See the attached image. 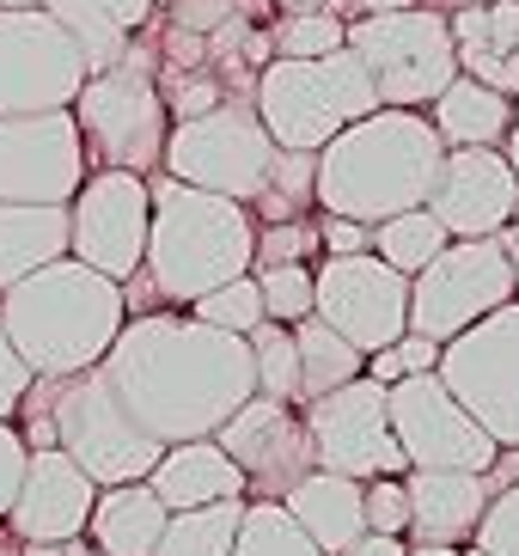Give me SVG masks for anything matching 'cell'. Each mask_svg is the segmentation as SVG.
<instances>
[{
  "mask_svg": "<svg viewBox=\"0 0 519 556\" xmlns=\"http://www.w3.org/2000/svg\"><path fill=\"white\" fill-rule=\"evenodd\" d=\"M409 490V544H471L483 507L495 495L489 471H404Z\"/></svg>",
  "mask_w": 519,
  "mask_h": 556,
  "instance_id": "obj_21",
  "label": "cell"
},
{
  "mask_svg": "<svg viewBox=\"0 0 519 556\" xmlns=\"http://www.w3.org/2000/svg\"><path fill=\"white\" fill-rule=\"evenodd\" d=\"M281 13H318V7H337V0H276Z\"/></svg>",
  "mask_w": 519,
  "mask_h": 556,
  "instance_id": "obj_53",
  "label": "cell"
},
{
  "mask_svg": "<svg viewBox=\"0 0 519 556\" xmlns=\"http://www.w3.org/2000/svg\"><path fill=\"white\" fill-rule=\"evenodd\" d=\"M409 539H391V532H360L355 544H342L337 556H404Z\"/></svg>",
  "mask_w": 519,
  "mask_h": 556,
  "instance_id": "obj_46",
  "label": "cell"
},
{
  "mask_svg": "<svg viewBox=\"0 0 519 556\" xmlns=\"http://www.w3.org/2000/svg\"><path fill=\"white\" fill-rule=\"evenodd\" d=\"M86 172L92 160L74 104L0 116V202H74Z\"/></svg>",
  "mask_w": 519,
  "mask_h": 556,
  "instance_id": "obj_17",
  "label": "cell"
},
{
  "mask_svg": "<svg viewBox=\"0 0 519 556\" xmlns=\"http://www.w3.org/2000/svg\"><path fill=\"white\" fill-rule=\"evenodd\" d=\"M428 123L446 148H502L514 129V99L471 74H453L446 92H434V104H428Z\"/></svg>",
  "mask_w": 519,
  "mask_h": 556,
  "instance_id": "obj_27",
  "label": "cell"
},
{
  "mask_svg": "<svg viewBox=\"0 0 519 556\" xmlns=\"http://www.w3.org/2000/svg\"><path fill=\"white\" fill-rule=\"evenodd\" d=\"M80 43L43 7H0V116L13 111H62L86 86Z\"/></svg>",
  "mask_w": 519,
  "mask_h": 556,
  "instance_id": "obj_14",
  "label": "cell"
},
{
  "mask_svg": "<svg viewBox=\"0 0 519 556\" xmlns=\"http://www.w3.org/2000/svg\"><path fill=\"white\" fill-rule=\"evenodd\" d=\"M391 7H416V0H337L342 18H360V13H391Z\"/></svg>",
  "mask_w": 519,
  "mask_h": 556,
  "instance_id": "obj_48",
  "label": "cell"
},
{
  "mask_svg": "<svg viewBox=\"0 0 519 556\" xmlns=\"http://www.w3.org/2000/svg\"><path fill=\"white\" fill-rule=\"evenodd\" d=\"M214 441L227 446L232 465L244 471V495H269V502H281V495L318 465V458H312L306 416H293V404L263 397V392L244 397L227 422L214 428Z\"/></svg>",
  "mask_w": 519,
  "mask_h": 556,
  "instance_id": "obj_18",
  "label": "cell"
},
{
  "mask_svg": "<svg viewBox=\"0 0 519 556\" xmlns=\"http://www.w3.org/2000/svg\"><path fill=\"white\" fill-rule=\"evenodd\" d=\"M446 25H453L458 74H471V80L519 99V0L458 7V13H446Z\"/></svg>",
  "mask_w": 519,
  "mask_h": 556,
  "instance_id": "obj_22",
  "label": "cell"
},
{
  "mask_svg": "<svg viewBox=\"0 0 519 556\" xmlns=\"http://www.w3.org/2000/svg\"><path fill=\"white\" fill-rule=\"evenodd\" d=\"M306 251H318V227L312 220H269V227H257V257H251V269H263V263H306Z\"/></svg>",
  "mask_w": 519,
  "mask_h": 556,
  "instance_id": "obj_39",
  "label": "cell"
},
{
  "mask_svg": "<svg viewBox=\"0 0 519 556\" xmlns=\"http://www.w3.org/2000/svg\"><path fill=\"white\" fill-rule=\"evenodd\" d=\"M397 361H404V374H434L440 367V337H422V330H404L397 337Z\"/></svg>",
  "mask_w": 519,
  "mask_h": 556,
  "instance_id": "obj_45",
  "label": "cell"
},
{
  "mask_svg": "<svg viewBox=\"0 0 519 556\" xmlns=\"http://www.w3.org/2000/svg\"><path fill=\"white\" fill-rule=\"evenodd\" d=\"M519 294V276L507 263L502 239H446L434 257L409 276V330L422 337H458L465 325H477L483 312L507 306Z\"/></svg>",
  "mask_w": 519,
  "mask_h": 556,
  "instance_id": "obj_10",
  "label": "cell"
},
{
  "mask_svg": "<svg viewBox=\"0 0 519 556\" xmlns=\"http://www.w3.org/2000/svg\"><path fill=\"white\" fill-rule=\"evenodd\" d=\"M232 13H239V0H165V25L195 31V37H214Z\"/></svg>",
  "mask_w": 519,
  "mask_h": 556,
  "instance_id": "obj_41",
  "label": "cell"
},
{
  "mask_svg": "<svg viewBox=\"0 0 519 556\" xmlns=\"http://www.w3.org/2000/svg\"><path fill=\"white\" fill-rule=\"evenodd\" d=\"M434 374L495 434V446H519V294L446 337Z\"/></svg>",
  "mask_w": 519,
  "mask_h": 556,
  "instance_id": "obj_11",
  "label": "cell"
},
{
  "mask_svg": "<svg viewBox=\"0 0 519 556\" xmlns=\"http://www.w3.org/2000/svg\"><path fill=\"white\" fill-rule=\"evenodd\" d=\"M453 232L434 220V208H404V214H385V220H374V251L391 263V269H404V276H416L428 257H434L440 245H446Z\"/></svg>",
  "mask_w": 519,
  "mask_h": 556,
  "instance_id": "obj_32",
  "label": "cell"
},
{
  "mask_svg": "<svg viewBox=\"0 0 519 556\" xmlns=\"http://www.w3.org/2000/svg\"><path fill=\"white\" fill-rule=\"evenodd\" d=\"M147 220H153V190L141 172L92 165L67 202V257L129 281L147 257Z\"/></svg>",
  "mask_w": 519,
  "mask_h": 556,
  "instance_id": "obj_13",
  "label": "cell"
},
{
  "mask_svg": "<svg viewBox=\"0 0 519 556\" xmlns=\"http://www.w3.org/2000/svg\"><path fill=\"white\" fill-rule=\"evenodd\" d=\"M391 434L416 471H489L495 465V434L453 397L440 374H404L385 386Z\"/></svg>",
  "mask_w": 519,
  "mask_h": 556,
  "instance_id": "obj_12",
  "label": "cell"
},
{
  "mask_svg": "<svg viewBox=\"0 0 519 556\" xmlns=\"http://www.w3.org/2000/svg\"><path fill=\"white\" fill-rule=\"evenodd\" d=\"M147 483H153V495H160L172 514H178V507H208V502L244 495V471L232 465V453L214 441V434H195V441L165 446L160 465L147 471Z\"/></svg>",
  "mask_w": 519,
  "mask_h": 556,
  "instance_id": "obj_23",
  "label": "cell"
},
{
  "mask_svg": "<svg viewBox=\"0 0 519 556\" xmlns=\"http://www.w3.org/2000/svg\"><path fill=\"white\" fill-rule=\"evenodd\" d=\"M404 556H489L483 544H409Z\"/></svg>",
  "mask_w": 519,
  "mask_h": 556,
  "instance_id": "obj_49",
  "label": "cell"
},
{
  "mask_svg": "<svg viewBox=\"0 0 519 556\" xmlns=\"http://www.w3.org/2000/svg\"><path fill=\"white\" fill-rule=\"evenodd\" d=\"M0 556H18V539L7 532V526H0Z\"/></svg>",
  "mask_w": 519,
  "mask_h": 556,
  "instance_id": "obj_55",
  "label": "cell"
},
{
  "mask_svg": "<svg viewBox=\"0 0 519 556\" xmlns=\"http://www.w3.org/2000/svg\"><path fill=\"white\" fill-rule=\"evenodd\" d=\"M232 556H325V551L312 544V532L293 520L281 502H269V495H244Z\"/></svg>",
  "mask_w": 519,
  "mask_h": 556,
  "instance_id": "obj_31",
  "label": "cell"
},
{
  "mask_svg": "<svg viewBox=\"0 0 519 556\" xmlns=\"http://www.w3.org/2000/svg\"><path fill=\"white\" fill-rule=\"evenodd\" d=\"M147 190H153V220H147L141 269L153 276V288L165 300L190 306L195 294H208V288L251 269V257H257L251 202L195 190V184L172 178V172H153Z\"/></svg>",
  "mask_w": 519,
  "mask_h": 556,
  "instance_id": "obj_4",
  "label": "cell"
},
{
  "mask_svg": "<svg viewBox=\"0 0 519 556\" xmlns=\"http://www.w3.org/2000/svg\"><path fill=\"white\" fill-rule=\"evenodd\" d=\"M502 153H507V165H514V172H519V99H514V129H507Z\"/></svg>",
  "mask_w": 519,
  "mask_h": 556,
  "instance_id": "obj_52",
  "label": "cell"
},
{
  "mask_svg": "<svg viewBox=\"0 0 519 556\" xmlns=\"http://www.w3.org/2000/svg\"><path fill=\"white\" fill-rule=\"evenodd\" d=\"M190 312L202 318V325L214 330H232V337H251V330L263 325V294H257V276L244 269V276L220 281V288H208V294H195Z\"/></svg>",
  "mask_w": 519,
  "mask_h": 556,
  "instance_id": "obj_35",
  "label": "cell"
},
{
  "mask_svg": "<svg viewBox=\"0 0 519 556\" xmlns=\"http://www.w3.org/2000/svg\"><path fill=\"white\" fill-rule=\"evenodd\" d=\"M67 257V202H0V288Z\"/></svg>",
  "mask_w": 519,
  "mask_h": 556,
  "instance_id": "obj_28",
  "label": "cell"
},
{
  "mask_svg": "<svg viewBox=\"0 0 519 556\" xmlns=\"http://www.w3.org/2000/svg\"><path fill=\"white\" fill-rule=\"evenodd\" d=\"M251 361H257V392L281 397V404H300V349H293V325L263 318L251 330Z\"/></svg>",
  "mask_w": 519,
  "mask_h": 556,
  "instance_id": "obj_33",
  "label": "cell"
},
{
  "mask_svg": "<svg viewBox=\"0 0 519 556\" xmlns=\"http://www.w3.org/2000/svg\"><path fill=\"white\" fill-rule=\"evenodd\" d=\"M440 13H458V7H483V0H434Z\"/></svg>",
  "mask_w": 519,
  "mask_h": 556,
  "instance_id": "obj_56",
  "label": "cell"
},
{
  "mask_svg": "<svg viewBox=\"0 0 519 556\" xmlns=\"http://www.w3.org/2000/svg\"><path fill=\"white\" fill-rule=\"evenodd\" d=\"M495 239H502V251H507V263H514V276H519V220H507L502 232H495Z\"/></svg>",
  "mask_w": 519,
  "mask_h": 556,
  "instance_id": "obj_50",
  "label": "cell"
},
{
  "mask_svg": "<svg viewBox=\"0 0 519 556\" xmlns=\"http://www.w3.org/2000/svg\"><path fill=\"white\" fill-rule=\"evenodd\" d=\"M293 520L312 532V544L325 556H337L342 544H355L367 532V490H360V477H342V471H325V465H312L288 495H281Z\"/></svg>",
  "mask_w": 519,
  "mask_h": 556,
  "instance_id": "obj_24",
  "label": "cell"
},
{
  "mask_svg": "<svg viewBox=\"0 0 519 556\" xmlns=\"http://www.w3.org/2000/svg\"><path fill=\"white\" fill-rule=\"evenodd\" d=\"M440 153L446 141L434 135L422 111L404 104H379V111L355 116L349 129H337L318 148V184L312 197L325 214H349V220H385V214L422 208L434 190Z\"/></svg>",
  "mask_w": 519,
  "mask_h": 556,
  "instance_id": "obj_2",
  "label": "cell"
},
{
  "mask_svg": "<svg viewBox=\"0 0 519 556\" xmlns=\"http://www.w3.org/2000/svg\"><path fill=\"white\" fill-rule=\"evenodd\" d=\"M293 349H300V404H312V397L349 386L355 374H367V355H360L342 330H330L318 312H306V318L293 325Z\"/></svg>",
  "mask_w": 519,
  "mask_h": 556,
  "instance_id": "obj_29",
  "label": "cell"
},
{
  "mask_svg": "<svg viewBox=\"0 0 519 556\" xmlns=\"http://www.w3.org/2000/svg\"><path fill=\"white\" fill-rule=\"evenodd\" d=\"M160 0H43V13L80 43L86 67H111L153 25Z\"/></svg>",
  "mask_w": 519,
  "mask_h": 556,
  "instance_id": "obj_26",
  "label": "cell"
},
{
  "mask_svg": "<svg viewBox=\"0 0 519 556\" xmlns=\"http://www.w3.org/2000/svg\"><path fill=\"white\" fill-rule=\"evenodd\" d=\"M104 379L160 446L214 434L257 392L251 337L202 325L195 312H135L104 349Z\"/></svg>",
  "mask_w": 519,
  "mask_h": 556,
  "instance_id": "obj_1",
  "label": "cell"
},
{
  "mask_svg": "<svg viewBox=\"0 0 519 556\" xmlns=\"http://www.w3.org/2000/svg\"><path fill=\"white\" fill-rule=\"evenodd\" d=\"M306 434H312V458L325 471H342V477H404L409 458L391 434V409H385V386L367 374H355L349 386L337 392L312 397L306 409Z\"/></svg>",
  "mask_w": 519,
  "mask_h": 556,
  "instance_id": "obj_15",
  "label": "cell"
},
{
  "mask_svg": "<svg viewBox=\"0 0 519 556\" xmlns=\"http://www.w3.org/2000/svg\"><path fill=\"white\" fill-rule=\"evenodd\" d=\"M74 123H80L92 165L153 178L165 160V135H172V111L160 92V50L135 37L111 67H92L74 92Z\"/></svg>",
  "mask_w": 519,
  "mask_h": 556,
  "instance_id": "obj_5",
  "label": "cell"
},
{
  "mask_svg": "<svg viewBox=\"0 0 519 556\" xmlns=\"http://www.w3.org/2000/svg\"><path fill=\"white\" fill-rule=\"evenodd\" d=\"M31 367H25V355L13 349V337L0 330V422H13L18 404H25V392H31Z\"/></svg>",
  "mask_w": 519,
  "mask_h": 556,
  "instance_id": "obj_42",
  "label": "cell"
},
{
  "mask_svg": "<svg viewBox=\"0 0 519 556\" xmlns=\"http://www.w3.org/2000/svg\"><path fill=\"white\" fill-rule=\"evenodd\" d=\"M312 184H318V153L281 148L276 165H269V184H263V197L251 202V208H263V220H293L306 202H318Z\"/></svg>",
  "mask_w": 519,
  "mask_h": 556,
  "instance_id": "obj_34",
  "label": "cell"
},
{
  "mask_svg": "<svg viewBox=\"0 0 519 556\" xmlns=\"http://www.w3.org/2000/svg\"><path fill=\"white\" fill-rule=\"evenodd\" d=\"M276 135L263 129V116L251 99H227L202 116H178L172 135H165V160L160 172L195 184V190H214V197L232 202H257L263 184H269V165H276Z\"/></svg>",
  "mask_w": 519,
  "mask_h": 556,
  "instance_id": "obj_8",
  "label": "cell"
},
{
  "mask_svg": "<svg viewBox=\"0 0 519 556\" xmlns=\"http://www.w3.org/2000/svg\"><path fill=\"white\" fill-rule=\"evenodd\" d=\"M172 520V507L153 495V483H104L92 502V520H86V544L104 556H153L160 551V532Z\"/></svg>",
  "mask_w": 519,
  "mask_h": 556,
  "instance_id": "obj_25",
  "label": "cell"
},
{
  "mask_svg": "<svg viewBox=\"0 0 519 556\" xmlns=\"http://www.w3.org/2000/svg\"><path fill=\"white\" fill-rule=\"evenodd\" d=\"M123 318H129L123 281L80 257H55L18 276L13 288H0V330L13 337V349L37 379H67L98 367Z\"/></svg>",
  "mask_w": 519,
  "mask_h": 556,
  "instance_id": "obj_3",
  "label": "cell"
},
{
  "mask_svg": "<svg viewBox=\"0 0 519 556\" xmlns=\"http://www.w3.org/2000/svg\"><path fill=\"white\" fill-rule=\"evenodd\" d=\"M25 458H31V446L18 434V422H0V526H7V507H13V495H18Z\"/></svg>",
  "mask_w": 519,
  "mask_h": 556,
  "instance_id": "obj_43",
  "label": "cell"
},
{
  "mask_svg": "<svg viewBox=\"0 0 519 556\" xmlns=\"http://www.w3.org/2000/svg\"><path fill=\"white\" fill-rule=\"evenodd\" d=\"M49 416H55V446L92 477L98 490H104V483H141L165 453L129 409H123V397L111 392L104 367H86V374L55 379Z\"/></svg>",
  "mask_w": 519,
  "mask_h": 556,
  "instance_id": "obj_9",
  "label": "cell"
},
{
  "mask_svg": "<svg viewBox=\"0 0 519 556\" xmlns=\"http://www.w3.org/2000/svg\"><path fill=\"white\" fill-rule=\"evenodd\" d=\"M276 55H330L349 43V18L337 7H318V13H281L276 31Z\"/></svg>",
  "mask_w": 519,
  "mask_h": 556,
  "instance_id": "obj_37",
  "label": "cell"
},
{
  "mask_svg": "<svg viewBox=\"0 0 519 556\" xmlns=\"http://www.w3.org/2000/svg\"><path fill=\"white\" fill-rule=\"evenodd\" d=\"M67 556H104V551H92L86 539H67Z\"/></svg>",
  "mask_w": 519,
  "mask_h": 556,
  "instance_id": "obj_54",
  "label": "cell"
},
{
  "mask_svg": "<svg viewBox=\"0 0 519 556\" xmlns=\"http://www.w3.org/2000/svg\"><path fill=\"white\" fill-rule=\"evenodd\" d=\"M489 556H519V483H502V490L489 495L483 507V526H477V539Z\"/></svg>",
  "mask_w": 519,
  "mask_h": 556,
  "instance_id": "obj_38",
  "label": "cell"
},
{
  "mask_svg": "<svg viewBox=\"0 0 519 556\" xmlns=\"http://www.w3.org/2000/svg\"><path fill=\"white\" fill-rule=\"evenodd\" d=\"M251 276H257V294H263V318L300 325V318L312 312L318 276H312L306 263H263V269H251Z\"/></svg>",
  "mask_w": 519,
  "mask_h": 556,
  "instance_id": "obj_36",
  "label": "cell"
},
{
  "mask_svg": "<svg viewBox=\"0 0 519 556\" xmlns=\"http://www.w3.org/2000/svg\"><path fill=\"white\" fill-rule=\"evenodd\" d=\"M318 245H325L330 257L374 251V227H367V220H349V214H325V220H318Z\"/></svg>",
  "mask_w": 519,
  "mask_h": 556,
  "instance_id": "obj_44",
  "label": "cell"
},
{
  "mask_svg": "<svg viewBox=\"0 0 519 556\" xmlns=\"http://www.w3.org/2000/svg\"><path fill=\"white\" fill-rule=\"evenodd\" d=\"M428 208L453 239H489L507 220H519V172L502 148H446Z\"/></svg>",
  "mask_w": 519,
  "mask_h": 556,
  "instance_id": "obj_19",
  "label": "cell"
},
{
  "mask_svg": "<svg viewBox=\"0 0 519 556\" xmlns=\"http://www.w3.org/2000/svg\"><path fill=\"white\" fill-rule=\"evenodd\" d=\"M349 50L360 55L379 104H404V111L434 104V92H446V80L458 74L453 25L440 7H422V0L349 18Z\"/></svg>",
  "mask_w": 519,
  "mask_h": 556,
  "instance_id": "obj_7",
  "label": "cell"
},
{
  "mask_svg": "<svg viewBox=\"0 0 519 556\" xmlns=\"http://www.w3.org/2000/svg\"><path fill=\"white\" fill-rule=\"evenodd\" d=\"M263 129L276 135V148L318 153L337 129H349L355 116L379 111V92L367 80L360 55L342 43L330 55H269L251 86Z\"/></svg>",
  "mask_w": 519,
  "mask_h": 556,
  "instance_id": "obj_6",
  "label": "cell"
},
{
  "mask_svg": "<svg viewBox=\"0 0 519 556\" xmlns=\"http://www.w3.org/2000/svg\"><path fill=\"white\" fill-rule=\"evenodd\" d=\"M18 556H67V544H43V539H18Z\"/></svg>",
  "mask_w": 519,
  "mask_h": 556,
  "instance_id": "obj_51",
  "label": "cell"
},
{
  "mask_svg": "<svg viewBox=\"0 0 519 556\" xmlns=\"http://www.w3.org/2000/svg\"><path fill=\"white\" fill-rule=\"evenodd\" d=\"M239 514H244V495H232V502H208V507H178V514L165 520L160 551L153 556H232Z\"/></svg>",
  "mask_w": 519,
  "mask_h": 556,
  "instance_id": "obj_30",
  "label": "cell"
},
{
  "mask_svg": "<svg viewBox=\"0 0 519 556\" xmlns=\"http://www.w3.org/2000/svg\"><path fill=\"white\" fill-rule=\"evenodd\" d=\"M318 276V294L312 312L325 318L330 330H342L360 355L397 343L409 330V276L391 269L379 251H349V257H325Z\"/></svg>",
  "mask_w": 519,
  "mask_h": 556,
  "instance_id": "obj_16",
  "label": "cell"
},
{
  "mask_svg": "<svg viewBox=\"0 0 519 556\" xmlns=\"http://www.w3.org/2000/svg\"><path fill=\"white\" fill-rule=\"evenodd\" d=\"M0 7H43V0H0Z\"/></svg>",
  "mask_w": 519,
  "mask_h": 556,
  "instance_id": "obj_57",
  "label": "cell"
},
{
  "mask_svg": "<svg viewBox=\"0 0 519 556\" xmlns=\"http://www.w3.org/2000/svg\"><path fill=\"white\" fill-rule=\"evenodd\" d=\"M360 490H367V532H391V539H404V532H409V490H404V477H367Z\"/></svg>",
  "mask_w": 519,
  "mask_h": 556,
  "instance_id": "obj_40",
  "label": "cell"
},
{
  "mask_svg": "<svg viewBox=\"0 0 519 556\" xmlns=\"http://www.w3.org/2000/svg\"><path fill=\"white\" fill-rule=\"evenodd\" d=\"M92 502H98V483L62 453V446H31L25 477H18V495H13V507H7V532H13V539H43V544L86 539Z\"/></svg>",
  "mask_w": 519,
  "mask_h": 556,
  "instance_id": "obj_20",
  "label": "cell"
},
{
  "mask_svg": "<svg viewBox=\"0 0 519 556\" xmlns=\"http://www.w3.org/2000/svg\"><path fill=\"white\" fill-rule=\"evenodd\" d=\"M489 483L502 490V483H519V446H502L495 453V465H489Z\"/></svg>",
  "mask_w": 519,
  "mask_h": 556,
  "instance_id": "obj_47",
  "label": "cell"
}]
</instances>
